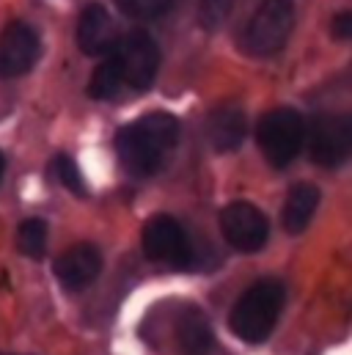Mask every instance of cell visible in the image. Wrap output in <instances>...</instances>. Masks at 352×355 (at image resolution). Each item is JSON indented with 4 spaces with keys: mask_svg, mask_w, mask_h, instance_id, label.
<instances>
[{
    "mask_svg": "<svg viewBox=\"0 0 352 355\" xmlns=\"http://www.w3.org/2000/svg\"><path fill=\"white\" fill-rule=\"evenodd\" d=\"M220 232L226 243L243 254H256L267 245L270 223L262 209L248 201H234L220 212Z\"/></svg>",
    "mask_w": 352,
    "mask_h": 355,
    "instance_id": "obj_8",
    "label": "cell"
},
{
    "mask_svg": "<svg viewBox=\"0 0 352 355\" xmlns=\"http://www.w3.org/2000/svg\"><path fill=\"white\" fill-rule=\"evenodd\" d=\"M78 44L86 55H107L116 50L118 36H116V25L105 6L88 3L83 8L80 22H78Z\"/></svg>",
    "mask_w": 352,
    "mask_h": 355,
    "instance_id": "obj_11",
    "label": "cell"
},
{
    "mask_svg": "<svg viewBox=\"0 0 352 355\" xmlns=\"http://www.w3.org/2000/svg\"><path fill=\"white\" fill-rule=\"evenodd\" d=\"M234 8V0H201L198 3V22L204 31H218Z\"/></svg>",
    "mask_w": 352,
    "mask_h": 355,
    "instance_id": "obj_18",
    "label": "cell"
},
{
    "mask_svg": "<svg viewBox=\"0 0 352 355\" xmlns=\"http://www.w3.org/2000/svg\"><path fill=\"white\" fill-rule=\"evenodd\" d=\"M283 295H286L283 284L272 281V278L256 281L251 289H245L240 295V300L234 303L231 317H229L234 336H240L243 342H251V345L264 342L281 317Z\"/></svg>",
    "mask_w": 352,
    "mask_h": 355,
    "instance_id": "obj_2",
    "label": "cell"
},
{
    "mask_svg": "<svg viewBox=\"0 0 352 355\" xmlns=\"http://www.w3.org/2000/svg\"><path fill=\"white\" fill-rule=\"evenodd\" d=\"M42 53L39 33L25 22H11L0 36V78H22L28 75Z\"/></svg>",
    "mask_w": 352,
    "mask_h": 355,
    "instance_id": "obj_9",
    "label": "cell"
},
{
    "mask_svg": "<svg viewBox=\"0 0 352 355\" xmlns=\"http://www.w3.org/2000/svg\"><path fill=\"white\" fill-rule=\"evenodd\" d=\"M17 245H19V251H22L25 257L42 259V257H44V248H47V223L39 220V218H30V220L19 223Z\"/></svg>",
    "mask_w": 352,
    "mask_h": 355,
    "instance_id": "obj_16",
    "label": "cell"
},
{
    "mask_svg": "<svg viewBox=\"0 0 352 355\" xmlns=\"http://www.w3.org/2000/svg\"><path fill=\"white\" fill-rule=\"evenodd\" d=\"M55 177H58V182L69 190V193H75V196H86V179H83V174H80V168H78V163L72 160V157H67V155H58L55 157Z\"/></svg>",
    "mask_w": 352,
    "mask_h": 355,
    "instance_id": "obj_19",
    "label": "cell"
},
{
    "mask_svg": "<svg viewBox=\"0 0 352 355\" xmlns=\"http://www.w3.org/2000/svg\"><path fill=\"white\" fill-rule=\"evenodd\" d=\"M143 251L152 262H163L168 267L193 265V243L182 223L171 215H155L143 226Z\"/></svg>",
    "mask_w": 352,
    "mask_h": 355,
    "instance_id": "obj_6",
    "label": "cell"
},
{
    "mask_svg": "<svg viewBox=\"0 0 352 355\" xmlns=\"http://www.w3.org/2000/svg\"><path fill=\"white\" fill-rule=\"evenodd\" d=\"M256 141L270 166L286 168L294 163L306 144V121L294 107H275L262 116L256 127Z\"/></svg>",
    "mask_w": 352,
    "mask_h": 355,
    "instance_id": "obj_3",
    "label": "cell"
},
{
    "mask_svg": "<svg viewBox=\"0 0 352 355\" xmlns=\"http://www.w3.org/2000/svg\"><path fill=\"white\" fill-rule=\"evenodd\" d=\"M113 53L118 58L121 78L127 86H132L135 91L152 89L157 69H160V47L149 33L135 31V33L124 36Z\"/></svg>",
    "mask_w": 352,
    "mask_h": 355,
    "instance_id": "obj_7",
    "label": "cell"
},
{
    "mask_svg": "<svg viewBox=\"0 0 352 355\" xmlns=\"http://www.w3.org/2000/svg\"><path fill=\"white\" fill-rule=\"evenodd\" d=\"M55 278L61 281L64 289L69 292H80L91 286L96 281V275L102 272V254L88 245V243H80V245H72L69 251H64L58 259H55Z\"/></svg>",
    "mask_w": 352,
    "mask_h": 355,
    "instance_id": "obj_10",
    "label": "cell"
},
{
    "mask_svg": "<svg viewBox=\"0 0 352 355\" xmlns=\"http://www.w3.org/2000/svg\"><path fill=\"white\" fill-rule=\"evenodd\" d=\"M3 168H6V160H3V155H0V179H3Z\"/></svg>",
    "mask_w": 352,
    "mask_h": 355,
    "instance_id": "obj_21",
    "label": "cell"
},
{
    "mask_svg": "<svg viewBox=\"0 0 352 355\" xmlns=\"http://www.w3.org/2000/svg\"><path fill=\"white\" fill-rule=\"evenodd\" d=\"M292 25H294L292 0H264L245 28L243 44L251 55H275L286 44Z\"/></svg>",
    "mask_w": 352,
    "mask_h": 355,
    "instance_id": "obj_4",
    "label": "cell"
},
{
    "mask_svg": "<svg viewBox=\"0 0 352 355\" xmlns=\"http://www.w3.org/2000/svg\"><path fill=\"white\" fill-rule=\"evenodd\" d=\"M333 36L336 39H350L352 36V11H342V14H336V19H333Z\"/></svg>",
    "mask_w": 352,
    "mask_h": 355,
    "instance_id": "obj_20",
    "label": "cell"
},
{
    "mask_svg": "<svg viewBox=\"0 0 352 355\" xmlns=\"http://www.w3.org/2000/svg\"><path fill=\"white\" fill-rule=\"evenodd\" d=\"M121 86H124V78H121L118 58H116V53H107V58L91 75L88 96H94V99H113L121 91Z\"/></svg>",
    "mask_w": 352,
    "mask_h": 355,
    "instance_id": "obj_15",
    "label": "cell"
},
{
    "mask_svg": "<svg viewBox=\"0 0 352 355\" xmlns=\"http://www.w3.org/2000/svg\"><path fill=\"white\" fill-rule=\"evenodd\" d=\"M317 207H319V190L314 184H306V182L294 184L289 190L286 201H283V209H281L283 229L289 234L306 232L308 223H311V218H314V212H317Z\"/></svg>",
    "mask_w": 352,
    "mask_h": 355,
    "instance_id": "obj_14",
    "label": "cell"
},
{
    "mask_svg": "<svg viewBox=\"0 0 352 355\" xmlns=\"http://www.w3.org/2000/svg\"><path fill=\"white\" fill-rule=\"evenodd\" d=\"M311 160L322 168H339L352 152V121L339 113H322L308 130Z\"/></svg>",
    "mask_w": 352,
    "mask_h": 355,
    "instance_id": "obj_5",
    "label": "cell"
},
{
    "mask_svg": "<svg viewBox=\"0 0 352 355\" xmlns=\"http://www.w3.org/2000/svg\"><path fill=\"white\" fill-rule=\"evenodd\" d=\"M179 144V121L171 113H149L116 135V152L132 177H152Z\"/></svg>",
    "mask_w": 352,
    "mask_h": 355,
    "instance_id": "obj_1",
    "label": "cell"
},
{
    "mask_svg": "<svg viewBox=\"0 0 352 355\" xmlns=\"http://www.w3.org/2000/svg\"><path fill=\"white\" fill-rule=\"evenodd\" d=\"M116 6H118L127 17L141 19V22H149V19L163 17V14L174 6V0H116Z\"/></svg>",
    "mask_w": 352,
    "mask_h": 355,
    "instance_id": "obj_17",
    "label": "cell"
},
{
    "mask_svg": "<svg viewBox=\"0 0 352 355\" xmlns=\"http://www.w3.org/2000/svg\"><path fill=\"white\" fill-rule=\"evenodd\" d=\"M248 132V121H245V110L240 105H220L212 110L209 121H206V135L215 152H234L243 146Z\"/></svg>",
    "mask_w": 352,
    "mask_h": 355,
    "instance_id": "obj_12",
    "label": "cell"
},
{
    "mask_svg": "<svg viewBox=\"0 0 352 355\" xmlns=\"http://www.w3.org/2000/svg\"><path fill=\"white\" fill-rule=\"evenodd\" d=\"M176 339L184 355H212L215 353V334L209 320L198 309H184L176 320Z\"/></svg>",
    "mask_w": 352,
    "mask_h": 355,
    "instance_id": "obj_13",
    "label": "cell"
}]
</instances>
